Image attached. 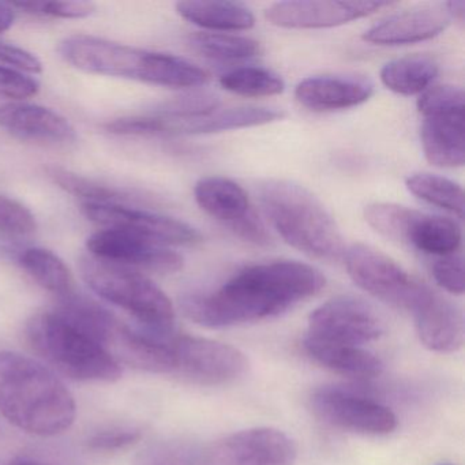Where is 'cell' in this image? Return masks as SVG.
Segmentation results:
<instances>
[{
  "label": "cell",
  "instance_id": "obj_1",
  "mask_svg": "<svg viewBox=\"0 0 465 465\" xmlns=\"http://www.w3.org/2000/svg\"><path fill=\"white\" fill-rule=\"evenodd\" d=\"M320 271L299 261H271L242 269L216 291L189 293L182 312L205 328H228L279 317L325 288Z\"/></svg>",
  "mask_w": 465,
  "mask_h": 465
},
{
  "label": "cell",
  "instance_id": "obj_2",
  "mask_svg": "<svg viewBox=\"0 0 465 465\" xmlns=\"http://www.w3.org/2000/svg\"><path fill=\"white\" fill-rule=\"evenodd\" d=\"M0 413L23 431L62 434L74 423V397L53 370L15 352H0Z\"/></svg>",
  "mask_w": 465,
  "mask_h": 465
},
{
  "label": "cell",
  "instance_id": "obj_3",
  "mask_svg": "<svg viewBox=\"0 0 465 465\" xmlns=\"http://www.w3.org/2000/svg\"><path fill=\"white\" fill-rule=\"evenodd\" d=\"M58 51L67 64L89 74L171 89L200 88L209 81L205 70L186 59L86 35L66 37Z\"/></svg>",
  "mask_w": 465,
  "mask_h": 465
},
{
  "label": "cell",
  "instance_id": "obj_4",
  "mask_svg": "<svg viewBox=\"0 0 465 465\" xmlns=\"http://www.w3.org/2000/svg\"><path fill=\"white\" fill-rule=\"evenodd\" d=\"M263 213L285 243L315 260L333 262L344 257V238L333 216L306 187L284 179L258 186Z\"/></svg>",
  "mask_w": 465,
  "mask_h": 465
},
{
  "label": "cell",
  "instance_id": "obj_5",
  "mask_svg": "<svg viewBox=\"0 0 465 465\" xmlns=\"http://www.w3.org/2000/svg\"><path fill=\"white\" fill-rule=\"evenodd\" d=\"M25 340L42 361L72 380L114 382L121 378V363L56 310L34 315L26 323Z\"/></svg>",
  "mask_w": 465,
  "mask_h": 465
},
{
  "label": "cell",
  "instance_id": "obj_6",
  "mask_svg": "<svg viewBox=\"0 0 465 465\" xmlns=\"http://www.w3.org/2000/svg\"><path fill=\"white\" fill-rule=\"evenodd\" d=\"M80 271L94 293L129 312L140 323L141 331L157 337L173 336V302L145 274L92 255L81 260Z\"/></svg>",
  "mask_w": 465,
  "mask_h": 465
},
{
  "label": "cell",
  "instance_id": "obj_7",
  "mask_svg": "<svg viewBox=\"0 0 465 465\" xmlns=\"http://www.w3.org/2000/svg\"><path fill=\"white\" fill-rule=\"evenodd\" d=\"M345 268L352 282L383 303L412 315L434 291L408 273L396 261L374 247L352 244L344 252Z\"/></svg>",
  "mask_w": 465,
  "mask_h": 465
},
{
  "label": "cell",
  "instance_id": "obj_8",
  "mask_svg": "<svg viewBox=\"0 0 465 465\" xmlns=\"http://www.w3.org/2000/svg\"><path fill=\"white\" fill-rule=\"evenodd\" d=\"M282 118L284 113L274 108H217L212 113L198 116H175L156 113L146 116L115 119L108 122L105 129L118 135H201L263 126L282 121Z\"/></svg>",
  "mask_w": 465,
  "mask_h": 465
},
{
  "label": "cell",
  "instance_id": "obj_9",
  "mask_svg": "<svg viewBox=\"0 0 465 465\" xmlns=\"http://www.w3.org/2000/svg\"><path fill=\"white\" fill-rule=\"evenodd\" d=\"M173 372L198 385H227L247 370L246 356L238 348L211 339L173 336Z\"/></svg>",
  "mask_w": 465,
  "mask_h": 465
},
{
  "label": "cell",
  "instance_id": "obj_10",
  "mask_svg": "<svg viewBox=\"0 0 465 465\" xmlns=\"http://www.w3.org/2000/svg\"><path fill=\"white\" fill-rule=\"evenodd\" d=\"M383 333L385 323L369 303L353 296H337L310 314L306 336L361 347Z\"/></svg>",
  "mask_w": 465,
  "mask_h": 465
},
{
  "label": "cell",
  "instance_id": "obj_11",
  "mask_svg": "<svg viewBox=\"0 0 465 465\" xmlns=\"http://www.w3.org/2000/svg\"><path fill=\"white\" fill-rule=\"evenodd\" d=\"M295 440L282 430L257 427L223 438L212 445L197 465H293Z\"/></svg>",
  "mask_w": 465,
  "mask_h": 465
},
{
  "label": "cell",
  "instance_id": "obj_12",
  "mask_svg": "<svg viewBox=\"0 0 465 465\" xmlns=\"http://www.w3.org/2000/svg\"><path fill=\"white\" fill-rule=\"evenodd\" d=\"M83 212L94 224L127 231L163 246H193L203 241L200 231L182 220L132 206L84 203Z\"/></svg>",
  "mask_w": 465,
  "mask_h": 465
},
{
  "label": "cell",
  "instance_id": "obj_13",
  "mask_svg": "<svg viewBox=\"0 0 465 465\" xmlns=\"http://www.w3.org/2000/svg\"><path fill=\"white\" fill-rule=\"evenodd\" d=\"M312 407L326 423L359 434L386 435L397 427L391 408L345 389H317L312 396Z\"/></svg>",
  "mask_w": 465,
  "mask_h": 465
},
{
  "label": "cell",
  "instance_id": "obj_14",
  "mask_svg": "<svg viewBox=\"0 0 465 465\" xmlns=\"http://www.w3.org/2000/svg\"><path fill=\"white\" fill-rule=\"evenodd\" d=\"M86 247L92 257L130 269L170 274L183 268V257L170 247L127 231L104 228L89 236Z\"/></svg>",
  "mask_w": 465,
  "mask_h": 465
},
{
  "label": "cell",
  "instance_id": "obj_15",
  "mask_svg": "<svg viewBox=\"0 0 465 465\" xmlns=\"http://www.w3.org/2000/svg\"><path fill=\"white\" fill-rule=\"evenodd\" d=\"M389 2H341V0H292L271 5L265 17L284 29H323L369 17L389 7Z\"/></svg>",
  "mask_w": 465,
  "mask_h": 465
},
{
  "label": "cell",
  "instance_id": "obj_16",
  "mask_svg": "<svg viewBox=\"0 0 465 465\" xmlns=\"http://www.w3.org/2000/svg\"><path fill=\"white\" fill-rule=\"evenodd\" d=\"M0 129L18 140L50 145H67L77 140L74 126L64 115L29 103L0 105Z\"/></svg>",
  "mask_w": 465,
  "mask_h": 465
},
{
  "label": "cell",
  "instance_id": "obj_17",
  "mask_svg": "<svg viewBox=\"0 0 465 465\" xmlns=\"http://www.w3.org/2000/svg\"><path fill=\"white\" fill-rule=\"evenodd\" d=\"M445 7L424 6L386 18L363 35L364 42L383 47L416 45L434 39L450 25Z\"/></svg>",
  "mask_w": 465,
  "mask_h": 465
},
{
  "label": "cell",
  "instance_id": "obj_18",
  "mask_svg": "<svg viewBox=\"0 0 465 465\" xmlns=\"http://www.w3.org/2000/svg\"><path fill=\"white\" fill-rule=\"evenodd\" d=\"M374 85L363 78L315 75L298 84L295 97L299 104L317 113L348 110L369 102Z\"/></svg>",
  "mask_w": 465,
  "mask_h": 465
},
{
  "label": "cell",
  "instance_id": "obj_19",
  "mask_svg": "<svg viewBox=\"0 0 465 465\" xmlns=\"http://www.w3.org/2000/svg\"><path fill=\"white\" fill-rule=\"evenodd\" d=\"M413 318L419 339L430 351L456 352L464 344L461 310L435 291L413 314Z\"/></svg>",
  "mask_w": 465,
  "mask_h": 465
},
{
  "label": "cell",
  "instance_id": "obj_20",
  "mask_svg": "<svg viewBox=\"0 0 465 465\" xmlns=\"http://www.w3.org/2000/svg\"><path fill=\"white\" fill-rule=\"evenodd\" d=\"M421 148L430 164L440 168L464 165V110L423 116Z\"/></svg>",
  "mask_w": 465,
  "mask_h": 465
},
{
  "label": "cell",
  "instance_id": "obj_21",
  "mask_svg": "<svg viewBox=\"0 0 465 465\" xmlns=\"http://www.w3.org/2000/svg\"><path fill=\"white\" fill-rule=\"evenodd\" d=\"M303 348L312 361L345 377L371 380L380 377L383 371L382 361L358 345L322 341L304 336Z\"/></svg>",
  "mask_w": 465,
  "mask_h": 465
},
{
  "label": "cell",
  "instance_id": "obj_22",
  "mask_svg": "<svg viewBox=\"0 0 465 465\" xmlns=\"http://www.w3.org/2000/svg\"><path fill=\"white\" fill-rule=\"evenodd\" d=\"M194 195L198 206L206 214L230 230L254 212L243 187L223 176H208L198 181Z\"/></svg>",
  "mask_w": 465,
  "mask_h": 465
},
{
  "label": "cell",
  "instance_id": "obj_23",
  "mask_svg": "<svg viewBox=\"0 0 465 465\" xmlns=\"http://www.w3.org/2000/svg\"><path fill=\"white\" fill-rule=\"evenodd\" d=\"M175 7L183 20L208 31H249L255 24L252 10L238 2L190 0L179 2Z\"/></svg>",
  "mask_w": 465,
  "mask_h": 465
},
{
  "label": "cell",
  "instance_id": "obj_24",
  "mask_svg": "<svg viewBox=\"0 0 465 465\" xmlns=\"http://www.w3.org/2000/svg\"><path fill=\"white\" fill-rule=\"evenodd\" d=\"M438 72L440 66L430 56H405L386 64L381 70V81L394 94L413 96L427 91Z\"/></svg>",
  "mask_w": 465,
  "mask_h": 465
},
{
  "label": "cell",
  "instance_id": "obj_25",
  "mask_svg": "<svg viewBox=\"0 0 465 465\" xmlns=\"http://www.w3.org/2000/svg\"><path fill=\"white\" fill-rule=\"evenodd\" d=\"M461 239V230L454 220L420 212L411 230L408 247L440 258L459 252Z\"/></svg>",
  "mask_w": 465,
  "mask_h": 465
},
{
  "label": "cell",
  "instance_id": "obj_26",
  "mask_svg": "<svg viewBox=\"0 0 465 465\" xmlns=\"http://www.w3.org/2000/svg\"><path fill=\"white\" fill-rule=\"evenodd\" d=\"M21 268L45 290L59 298L74 293V277L66 263L51 250L29 247L18 257Z\"/></svg>",
  "mask_w": 465,
  "mask_h": 465
},
{
  "label": "cell",
  "instance_id": "obj_27",
  "mask_svg": "<svg viewBox=\"0 0 465 465\" xmlns=\"http://www.w3.org/2000/svg\"><path fill=\"white\" fill-rule=\"evenodd\" d=\"M408 192L430 205L438 206L462 219L464 216V192L459 183L434 173H419L408 176Z\"/></svg>",
  "mask_w": 465,
  "mask_h": 465
},
{
  "label": "cell",
  "instance_id": "obj_28",
  "mask_svg": "<svg viewBox=\"0 0 465 465\" xmlns=\"http://www.w3.org/2000/svg\"><path fill=\"white\" fill-rule=\"evenodd\" d=\"M189 45L203 58L219 62L246 61L260 55L262 51L257 40L227 34L193 35Z\"/></svg>",
  "mask_w": 465,
  "mask_h": 465
},
{
  "label": "cell",
  "instance_id": "obj_29",
  "mask_svg": "<svg viewBox=\"0 0 465 465\" xmlns=\"http://www.w3.org/2000/svg\"><path fill=\"white\" fill-rule=\"evenodd\" d=\"M420 212L397 203H371L364 208V220L383 238L408 246L411 230Z\"/></svg>",
  "mask_w": 465,
  "mask_h": 465
},
{
  "label": "cell",
  "instance_id": "obj_30",
  "mask_svg": "<svg viewBox=\"0 0 465 465\" xmlns=\"http://www.w3.org/2000/svg\"><path fill=\"white\" fill-rule=\"evenodd\" d=\"M220 85L225 91L244 97H271L282 94L284 81L276 73L262 67H239L220 77Z\"/></svg>",
  "mask_w": 465,
  "mask_h": 465
},
{
  "label": "cell",
  "instance_id": "obj_31",
  "mask_svg": "<svg viewBox=\"0 0 465 465\" xmlns=\"http://www.w3.org/2000/svg\"><path fill=\"white\" fill-rule=\"evenodd\" d=\"M47 173L48 176L64 192L84 198V200H86L85 203L124 205V203L137 200L135 195L130 194L126 190L97 183V182L91 181V179L83 178L77 173H70L64 168L48 167Z\"/></svg>",
  "mask_w": 465,
  "mask_h": 465
},
{
  "label": "cell",
  "instance_id": "obj_32",
  "mask_svg": "<svg viewBox=\"0 0 465 465\" xmlns=\"http://www.w3.org/2000/svg\"><path fill=\"white\" fill-rule=\"evenodd\" d=\"M200 450L192 440L168 438L146 446L133 465H197Z\"/></svg>",
  "mask_w": 465,
  "mask_h": 465
},
{
  "label": "cell",
  "instance_id": "obj_33",
  "mask_svg": "<svg viewBox=\"0 0 465 465\" xmlns=\"http://www.w3.org/2000/svg\"><path fill=\"white\" fill-rule=\"evenodd\" d=\"M37 230L35 214L18 201L0 195V232L15 238H26Z\"/></svg>",
  "mask_w": 465,
  "mask_h": 465
},
{
  "label": "cell",
  "instance_id": "obj_34",
  "mask_svg": "<svg viewBox=\"0 0 465 465\" xmlns=\"http://www.w3.org/2000/svg\"><path fill=\"white\" fill-rule=\"evenodd\" d=\"M13 9L24 10L29 15L45 17L64 18V20H80L94 15L96 6L91 2H15L10 4Z\"/></svg>",
  "mask_w": 465,
  "mask_h": 465
},
{
  "label": "cell",
  "instance_id": "obj_35",
  "mask_svg": "<svg viewBox=\"0 0 465 465\" xmlns=\"http://www.w3.org/2000/svg\"><path fill=\"white\" fill-rule=\"evenodd\" d=\"M456 110H464V91L459 86H432L418 99V111L421 116Z\"/></svg>",
  "mask_w": 465,
  "mask_h": 465
},
{
  "label": "cell",
  "instance_id": "obj_36",
  "mask_svg": "<svg viewBox=\"0 0 465 465\" xmlns=\"http://www.w3.org/2000/svg\"><path fill=\"white\" fill-rule=\"evenodd\" d=\"M432 276L446 292L451 295L464 293V260L460 252L435 258L432 263Z\"/></svg>",
  "mask_w": 465,
  "mask_h": 465
},
{
  "label": "cell",
  "instance_id": "obj_37",
  "mask_svg": "<svg viewBox=\"0 0 465 465\" xmlns=\"http://www.w3.org/2000/svg\"><path fill=\"white\" fill-rule=\"evenodd\" d=\"M39 91V81L10 67L0 66V97L24 100L36 96Z\"/></svg>",
  "mask_w": 465,
  "mask_h": 465
},
{
  "label": "cell",
  "instance_id": "obj_38",
  "mask_svg": "<svg viewBox=\"0 0 465 465\" xmlns=\"http://www.w3.org/2000/svg\"><path fill=\"white\" fill-rule=\"evenodd\" d=\"M140 438L141 430L137 427H111L92 435L88 440V445L94 450L114 451L133 445Z\"/></svg>",
  "mask_w": 465,
  "mask_h": 465
},
{
  "label": "cell",
  "instance_id": "obj_39",
  "mask_svg": "<svg viewBox=\"0 0 465 465\" xmlns=\"http://www.w3.org/2000/svg\"><path fill=\"white\" fill-rule=\"evenodd\" d=\"M0 62L31 74H39L43 72L42 62L36 55L9 43L0 42Z\"/></svg>",
  "mask_w": 465,
  "mask_h": 465
},
{
  "label": "cell",
  "instance_id": "obj_40",
  "mask_svg": "<svg viewBox=\"0 0 465 465\" xmlns=\"http://www.w3.org/2000/svg\"><path fill=\"white\" fill-rule=\"evenodd\" d=\"M9 465H66L53 457L40 456V454H21L15 457Z\"/></svg>",
  "mask_w": 465,
  "mask_h": 465
},
{
  "label": "cell",
  "instance_id": "obj_41",
  "mask_svg": "<svg viewBox=\"0 0 465 465\" xmlns=\"http://www.w3.org/2000/svg\"><path fill=\"white\" fill-rule=\"evenodd\" d=\"M446 12H448L450 20L457 21L459 24H464L465 20V2L464 0H451L448 4L443 5Z\"/></svg>",
  "mask_w": 465,
  "mask_h": 465
},
{
  "label": "cell",
  "instance_id": "obj_42",
  "mask_svg": "<svg viewBox=\"0 0 465 465\" xmlns=\"http://www.w3.org/2000/svg\"><path fill=\"white\" fill-rule=\"evenodd\" d=\"M15 13L10 4H0V34L9 31L15 24Z\"/></svg>",
  "mask_w": 465,
  "mask_h": 465
}]
</instances>
